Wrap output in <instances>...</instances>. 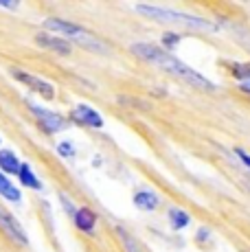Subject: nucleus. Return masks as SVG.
<instances>
[{
    "label": "nucleus",
    "instance_id": "nucleus-1",
    "mask_svg": "<svg viewBox=\"0 0 250 252\" xmlns=\"http://www.w3.org/2000/svg\"><path fill=\"white\" fill-rule=\"evenodd\" d=\"M136 11L141 16L150 18L154 22H160V24H180V27L198 29V31H218V24L204 20L200 16H193V13L176 11V9L154 7V4H136Z\"/></svg>",
    "mask_w": 250,
    "mask_h": 252
},
{
    "label": "nucleus",
    "instance_id": "nucleus-2",
    "mask_svg": "<svg viewBox=\"0 0 250 252\" xmlns=\"http://www.w3.org/2000/svg\"><path fill=\"white\" fill-rule=\"evenodd\" d=\"M156 66H160L162 70H167L169 75L178 77V79H182L185 84L193 86V88H198V90H204V92H213L215 90L213 81L206 79L202 72L193 70L191 66H187L185 62H180L178 57H174L169 51H162V55L156 60Z\"/></svg>",
    "mask_w": 250,
    "mask_h": 252
},
{
    "label": "nucleus",
    "instance_id": "nucleus-3",
    "mask_svg": "<svg viewBox=\"0 0 250 252\" xmlns=\"http://www.w3.org/2000/svg\"><path fill=\"white\" fill-rule=\"evenodd\" d=\"M31 105V112L33 116H35L37 121H40V125H42V129L44 132H49V134H55V132H62V129H66V119L62 114H55V112H51V110H44V108H40V105H35V103H29Z\"/></svg>",
    "mask_w": 250,
    "mask_h": 252
},
{
    "label": "nucleus",
    "instance_id": "nucleus-4",
    "mask_svg": "<svg viewBox=\"0 0 250 252\" xmlns=\"http://www.w3.org/2000/svg\"><path fill=\"white\" fill-rule=\"evenodd\" d=\"M0 228L7 232L9 237H11L13 241H18L20 246H27L29 239H27V232L22 228L20 224H18V220L11 215V213H7L4 208H0Z\"/></svg>",
    "mask_w": 250,
    "mask_h": 252
},
{
    "label": "nucleus",
    "instance_id": "nucleus-5",
    "mask_svg": "<svg viewBox=\"0 0 250 252\" xmlns=\"http://www.w3.org/2000/svg\"><path fill=\"white\" fill-rule=\"evenodd\" d=\"M11 75L16 77L18 81H22V84H27L29 88H33L37 92V94H42L44 99H53L55 96V88L49 84V81H44V79H37V77H33V75H29V72L25 70H11Z\"/></svg>",
    "mask_w": 250,
    "mask_h": 252
},
{
    "label": "nucleus",
    "instance_id": "nucleus-6",
    "mask_svg": "<svg viewBox=\"0 0 250 252\" xmlns=\"http://www.w3.org/2000/svg\"><path fill=\"white\" fill-rule=\"evenodd\" d=\"M70 119L75 121V123L79 125H88V127H103V119H101V114L97 110H93L90 105H77V108L70 112Z\"/></svg>",
    "mask_w": 250,
    "mask_h": 252
},
{
    "label": "nucleus",
    "instance_id": "nucleus-7",
    "mask_svg": "<svg viewBox=\"0 0 250 252\" xmlns=\"http://www.w3.org/2000/svg\"><path fill=\"white\" fill-rule=\"evenodd\" d=\"M35 42L40 46H44V48H49V51L57 53V55H70V53H73V46H70L68 40L57 37V35H49V33H37Z\"/></svg>",
    "mask_w": 250,
    "mask_h": 252
},
{
    "label": "nucleus",
    "instance_id": "nucleus-8",
    "mask_svg": "<svg viewBox=\"0 0 250 252\" xmlns=\"http://www.w3.org/2000/svg\"><path fill=\"white\" fill-rule=\"evenodd\" d=\"M44 27L51 29V31L62 33V35H68V37H79V35H84V33H88L84 27H79V24L60 20V18H46V20H44Z\"/></svg>",
    "mask_w": 250,
    "mask_h": 252
},
{
    "label": "nucleus",
    "instance_id": "nucleus-9",
    "mask_svg": "<svg viewBox=\"0 0 250 252\" xmlns=\"http://www.w3.org/2000/svg\"><path fill=\"white\" fill-rule=\"evenodd\" d=\"M73 220L77 224V228L88 232V235H93L94 226H97V215H94V211H90L88 206H81L77 208V211L73 213Z\"/></svg>",
    "mask_w": 250,
    "mask_h": 252
},
{
    "label": "nucleus",
    "instance_id": "nucleus-10",
    "mask_svg": "<svg viewBox=\"0 0 250 252\" xmlns=\"http://www.w3.org/2000/svg\"><path fill=\"white\" fill-rule=\"evenodd\" d=\"M134 204L141 208V211H156V206L160 204V197L154 191H138L134 195Z\"/></svg>",
    "mask_w": 250,
    "mask_h": 252
},
{
    "label": "nucleus",
    "instance_id": "nucleus-11",
    "mask_svg": "<svg viewBox=\"0 0 250 252\" xmlns=\"http://www.w3.org/2000/svg\"><path fill=\"white\" fill-rule=\"evenodd\" d=\"M0 169L7 173H18L20 171V162H18L16 154L9 149H0Z\"/></svg>",
    "mask_w": 250,
    "mask_h": 252
},
{
    "label": "nucleus",
    "instance_id": "nucleus-12",
    "mask_svg": "<svg viewBox=\"0 0 250 252\" xmlns=\"http://www.w3.org/2000/svg\"><path fill=\"white\" fill-rule=\"evenodd\" d=\"M18 176H20V180H22L25 187L35 189V191H40V189H42V182L37 180V176L31 171V167H29L27 162H20V171H18Z\"/></svg>",
    "mask_w": 250,
    "mask_h": 252
},
{
    "label": "nucleus",
    "instance_id": "nucleus-13",
    "mask_svg": "<svg viewBox=\"0 0 250 252\" xmlns=\"http://www.w3.org/2000/svg\"><path fill=\"white\" fill-rule=\"evenodd\" d=\"M169 221H171V228L174 230H180L185 228V226H189L191 217L187 211H180V208H171L169 211Z\"/></svg>",
    "mask_w": 250,
    "mask_h": 252
},
{
    "label": "nucleus",
    "instance_id": "nucleus-14",
    "mask_svg": "<svg viewBox=\"0 0 250 252\" xmlns=\"http://www.w3.org/2000/svg\"><path fill=\"white\" fill-rule=\"evenodd\" d=\"M0 195L7 197V200H11V202H20V191H18V189L13 187L2 173H0Z\"/></svg>",
    "mask_w": 250,
    "mask_h": 252
},
{
    "label": "nucleus",
    "instance_id": "nucleus-15",
    "mask_svg": "<svg viewBox=\"0 0 250 252\" xmlns=\"http://www.w3.org/2000/svg\"><path fill=\"white\" fill-rule=\"evenodd\" d=\"M119 237H121V241H123V246H125V252H143L141 246H138V241L134 239V237L129 235L127 230L119 228Z\"/></svg>",
    "mask_w": 250,
    "mask_h": 252
},
{
    "label": "nucleus",
    "instance_id": "nucleus-16",
    "mask_svg": "<svg viewBox=\"0 0 250 252\" xmlns=\"http://www.w3.org/2000/svg\"><path fill=\"white\" fill-rule=\"evenodd\" d=\"M233 75L242 81H250V64H235L233 66Z\"/></svg>",
    "mask_w": 250,
    "mask_h": 252
},
{
    "label": "nucleus",
    "instance_id": "nucleus-17",
    "mask_svg": "<svg viewBox=\"0 0 250 252\" xmlns=\"http://www.w3.org/2000/svg\"><path fill=\"white\" fill-rule=\"evenodd\" d=\"M162 42H165L169 48H174V46H178V42H180V35H176V33H165V35H162Z\"/></svg>",
    "mask_w": 250,
    "mask_h": 252
},
{
    "label": "nucleus",
    "instance_id": "nucleus-18",
    "mask_svg": "<svg viewBox=\"0 0 250 252\" xmlns=\"http://www.w3.org/2000/svg\"><path fill=\"white\" fill-rule=\"evenodd\" d=\"M235 156H237L239 160H242V162H244V164H246V167L250 169V154H246L242 147H237V149H235Z\"/></svg>",
    "mask_w": 250,
    "mask_h": 252
},
{
    "label": "nucleus",
    "instance_id": "nucleus-19",
    "mask_svg": "<svg viewBox=\"0 0 250 252\" xmlns=\"http://www.w3.org/2000/svg\"><path fill=\"white\" fill-rule=\"evenodd\" d=\"M239 44L250 53V33L248 31H239Z\"/></svg>",
    "mask_w": 250,
    "mask_h": 252
},
{
    "label": "nucleus",
    "instance_id": "nucleus-20",
    "mask_svg": "<svg viewBox=\"0 0 250 252\" xmlns=\"http://www.w3.org/2000/svg\"><path fill=\"white\" fill-rule=\"evenodd\" d=\"M57 152H60L62 156H73V147H70V143H60Z\"/></svg>",
    "mask_w": 250,
    "mask_h": 252
},
{
    "label": "nucleus",
    "instance_id": "nucleus-21",
    "mask_svg": "<svg viewBox=\"0 0 250 252\" xmlns=\"http://www.w3.org/2000/svg\"><path fill=\"white\" fill-rule=\"evenodd\" d=\"M0 7H7V9H16L18 2L16 0H0Z\"/></svg>",
    "mask_w": 250,
    "mask_h": 252
},
{
    "label": "nucleus",
    "instance_id": "nucleus-22",
    "mask_svg": "<svg viewBox=\"0 0 250 252\" xmlns=\"http://www.w3.org/2000/svg\"><path fill=\"white\" fill-rule=\"evenodd\" d=\"M239 180H242V184H244V187H246L248 191H250V178H248V176H242Z\"/></svg>",
    "mask_w": 250,
    "mask_h": 252
},
{
    "label": "nucleus",
    "instance_id": "nucleus-23",
    "mask_svg": "<svg viewBox=\"0 0 250 252\" xmlns=\"http://www.w3.org/2000/svg\"><path fill=\"white\" fill-rule=\"evenodd\" d=\"M242 88H244V90H246L248 94H250V81H244V84H242Z\"/></svg>",
    "mask_w": 250,
    "mask_h": 252
}]
</instances>
